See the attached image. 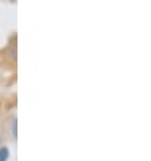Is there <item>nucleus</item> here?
<instances>
[{
  "mask_svg": "<svg viewBox=\"0 0 151 161\" xmlns=\"http://www.w3.org/2000/svg\"><path fill=\"white\" fill-rule=\"evenodd\" d=\"M8 156H10V150L8 147H0V161H7Z\"/></svg>",
  "mask_w": 151,
  "mask_h": 161,
  "instance_id": "nucleus-1",
  "label": "nucleus"
}]
</instances>
